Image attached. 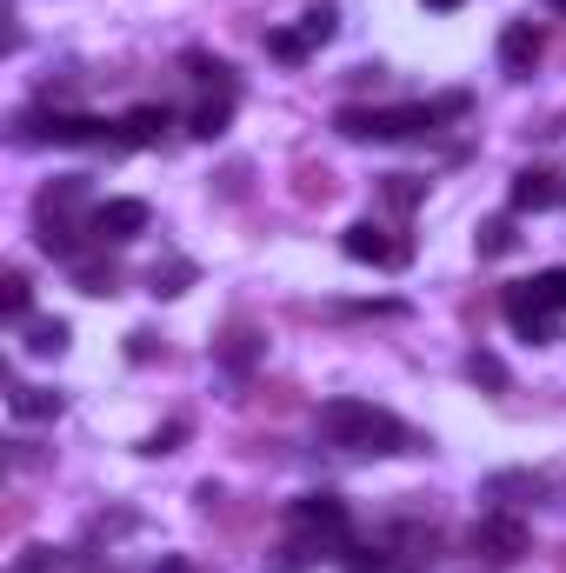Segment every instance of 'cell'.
<instances>
[{"mask_svg":"<svg viewBox=\"0 0 566 573\" xmlns=\"http://www.w3.org/2000/svg\"><path fill=\"white\" fill-rule=\"evenodd\" d=\"M320 434L347 454H414L420 441L387 414V407H367V401H327L320 407Z\"/></svg>","mask_w":566,"mask_h":573,"instance_id":"cell-1","label":"cell"},{"mask_svg":"<svg viewBox=\"0 0 566 573\" xmlns=\"http://www.w3.org/2000/svg\"><path fill=\"white\" fill-rule=\"evenodd\" d=\"M454 113H467V93L420 100V107H340L334 127L347 140H407V134H427L434 120H454Z\"/></svg>","mask_w":566,"mask_h":573,"instance_id":"cell-2","label":"cell"},{"mask_svg":"<svg viewBox=\"0 0 566 573\" xmlns=\"http://www.w3.org/2000/svg\"><path fill=\"white\" fill-rule=\"evenodd\" d=\"M294 527L307 534V541H300L307 554H327V547H354V527H347V501H334V494H307V501H294Z\"/></svg>","mask_w":566,"mask_h":573,"instance_id":"cell-3","label":"cell"},{"mask_svg":"<svg viewBox=\"0 0 566 573\" xmlns=\"http://www.w3.org/2000/svg\"><path fill=\"white\" fill-rule=\"evenodd\" d=\"M13 140H53V147H100L107 140V120H93V113H20V127H13Z\"/></svg>","mask_w":566,"mask_h":573,"instance_id":"cell-4","label":"cell"},{"mask_svg":"<svg viewBox=\"0 0 566 573\" xmlns=\"http://www.w3.org/2000/svg\"><path fill=\"white\" fill-rule=\"evenodd\" d=\"M87 234H93L100 247H120V240L147 234V200H100V207L87 214Z\"/></svg>","mask_w":566,"mask_h":573,"instance_id":"cell-5","label":"cell"},{"mask_svg":"<svg viewBox=\"0 0 566 573\" xmlns=\"http://www.w3.org/2000/svg\"><path fill=\"white\" fill-rule=\"evenodd\" d=\"M340 247H347V260H367V267H407V260H414V247H407V240H387L374 220H354V227L340 234Z\"/></svg>","mask_w":566,"mask_h":573,"instance_id":"cell-6","label":"cell"},{"mask_svg":"<svg viewBox=\"0 0 566 573\" xmlns=\"http://www.w3.org/2000/svg\"><path fill=\"white\" fill-rule=\"evenodd\" d=\"M474 554H487V561L514 567V561L527 554V527H520L514 514H480V521H474Z\"/></svg>","mask_w":566,"mask_h":573,"instance_id":"cell-7","label":"cell"},{"mask_svg":"<svg viewBox=\"0 0 566 573\" xmlns=\"http://www.w3.org/2000/svg\"><path fill=\"white\" fill-rule=\"evenodd\" d=\"M500 307H507V320H514V334H520V340H547L554 307L540 300V287H534V280H527V287H507V300H500Z\"/></svg>","mask_w":566,"mask_h":573,"instance_id":"cell-8","label":"cell"},{"mask_svg":"<svg viewBox=\"0 0 566 573\" xmlns=\"http://www.w3.org/2000/svg\"><path fill=\"white\" fill-rule=\"evenodd\" d=\"M534 67H540V27H534V20H514V27L500 33V73L527 80Z\"/></svg>","mask_w":566,"mask_h":573,"instance_id":"cell-9","label":"cell"},{"mask_svg":"<svg viewBox=\"0 0 566 573\" xmlns=\"http://www.w3.org/2000/svg\"><path fill=\"white\" fill-rule=\"evenodd\" d=\"M167 127H173V113H167V107H133V113L120 120V147H153Z\"/></svg>","mask_w":566,"mask_h":573,"instance_id":"cell-10","label":"cell"},{"mask_svg":"<svg viewBox=\"0 0 566 573\" xmlns=\"http://www.w3.org/2000/svg\"><path fill=\"white\" fill-rule=\"evenodd\" d=\"M227 120H234V93H214V100H200V107H193V120H187V127H193V140H220V134H227Z\"/></svg>","mask_w":566,"mask_h":573,"instance_id":"cell-11","label":"cell"},{"mask_svg":"<svg viewBox=\"0 0 566 573\" xmlns=\"http://www.w3.org/2000/svg\"><path fill=\"white\" fill-rule=\"evenodd\" d=\"M560 194H554V180L540 174V167H527V174H514V207L520 214H540V207H554Z\"/></svg>","mask_w":566,"mask_h":573,"instance_id":"cell-12","label":"cell"},{"mask_svg":"<svg viewBox=\"0 0 566 573\" xmlns=\"http://www.w3.org/2000/svg\"><path fill=\"white\" fill-rule=\"evenodd\" d=\"M7 407H13V421H53V414H60V394H47V387H13Z\"/></svg>","mask_w":566,"mask_h":573,"instance_id":"cell-13","label":"cell"},{"mask_svg":"<svg viewBox=\"0 0 566 573\" xmlns=\"http://www.w3.org/2000/svg\"><path fill=\"white\" fill-rule=\"evenodd\" d=\"M267 53H274V60H287V67H300V60L314 53V40H307L300 27H274V33H267Z\"/></svg>","mask_w":566,"mask_h":573,"instance_id":"cell-14","label":"cell"},{"mask_svg":"<svg viewBox=\"0 0 566 573\" xmlns=\"http://www.w3.org/2000/svg\"><path fill=\"white\" fill-rule=\"evenodd\" d=\"M67 347V320H27V354H60Z\"/></svg>","mask_w":566,"mask_h":573,"instance_id":"cell-15","label":"cell"},{"mask_svg":"<svg viewBox=\"0 0 566 573\" xmlns=\"http://www.w3.org/2000/svg\"><path fill=\"white\" fill-rule=\"evenodd\" d=\"M187 73H193V80H214L220 93H234V67L214 60V53H187Z\"/></svg>","mask_w":566,"mask_h":573,"instance_id":"cell-16","label":"cell"},{"mask_svg":"<svg viewBox=\"0 0 566 573\" xmlns=\"http://www.w3.org/2000/svg\"><path fill=\"white\" fill-rule=\"evenodd\" d=\"M67 267H73L80 294H113V267H100V260H87V254H80V260H67Z\"/></svg>","mask_w":566,"mask_h":573,"instance_id":"cell-17","label":"cell"},{"mask_svg":"<svg viewBox=\"0 0 566 573\" xmlns=\"http://www.w3.org/2000/svg\"><path fill=\"white\" fill-rule=\"evenodd\" d=\"M300 33H307L314 47H327V40L340 33V13H334V7H314V13H300Z\"/></svg>","mask_w":566,"mask_h":573,"instance_id":"cell-18","label":"cell"},{"mask_svg":"<svg viewBox=\"0 0 566 573\" xmlns=\"http://www.w3.org/2000/svg\"><path fill=\"white\" fill-rule=\"evenodd\" d=\"M80 200H87V180H60V187H47V194H40V207H33V214H60V207H80Z\"/></svg>","mask_w":566,"mask_h":573,"instance_id":"cell-19","label":"cell"},{"mask_svg":"<svg viewBox=\"0 0 566 573\" xmlns=\"http://www.w3.org/2000/svg\"><path fill=\"white\" fill-rule=\"evenodd\" d=\"M0 314L7 320H27V274H7L0 280Z\"/></svg>","mask_w":566,"mask_h":573,"instance_id":"cell-20","label":"cell"},{"mask_svg":"<svg viewBox=\"0 0 566 573\" xmlns=\"http://www.w3.org/2000/svg\"><path fill=\"white\" fill-rule=\"evenodd\" d=\"M480 254H487V260L514 254V227H507V220H487V227H480Z\"/></svg>","mask_w":566,"mask_h":573,"instance_id":"cell-21","label":"cell"},{"mask_svg":"<svg viewBox=\"0 0 566 573\" xmlns=\"http://www.w3.org/2000/svg\"><path fill=\"white\" fill-rule=\"evenodd\" d=\"M467 374H474V381H480V387H494V394H500V387H507V367H500V360H494V354H474V360H467Z\"/></svg>","mask_w":566,"mask_h":573,"instance_id":"cell-22","label":"cell"},{"mask_svg":"<svg viewBox=\"0 0 566 573\" xmlns=\"http://www.w3.org/2000/svg\"><path fill=\"white\" fill-rule=\"evenodd\" d=\"M187 280H193V267H187V260H173V267H153V294H180Z\"/></svg>","mask_w":566,"mask_h":573,"instance_id":"cell-23","label":"cell"},{"mask_svg":"<svg viewBox=\"0 0 566 573\" xmlns=\"http://www.w3.org/2000/svg\"><path fill=\"white\" fill-rule=\"evenodd\" d=\"M534 287H540V300H547L554 314H566V267H554V274H540Z\"/></svg>","mask_w":566,"mask_h":573,"instance_id":"cell-24","label":"cell"},{"mask_svg":"<svg viewBox=\"0 0 566 573\" xmlns=\"http://www.w3.org/2000/svg\"><path fill=\"white\" fill-rule=\"evenodd\" d=\"M254 354H260V347H254V334H234V340H227V367H234V374H247V367H254Z\"/></svg>","mask_w":566,"mask_h":573,"instance_id":"cell-25","label":"cell"},{"mask_svg":"<svg viewBox=\"0 0 566 573\" xmlns=\"http://www.w3.org/2000/svg\"><path fill=\"white\" fill-rule=\"evenodd\" d=\"M387 200H394V207H414V200H420V180H414V174H394V180H387Z\"/></svg>","mask_w":566,"mask_h":573,"instance_id":"cell-26","label":"cell"},{"mask_svg":"<svg viewBox=\"0 0 566 573\" xmlns=\"http://www.w3.org/2000/svg\"><path fill=\"white\" fill-rule=\"evenodd\" d=\"M180 434H187V427H180V421H173V427H160V434H153V441H147V447H140V454H173V441H180Z\"/></svg>","mask_w":566,"mask_h":573,"instance_id":"cell-27","label":"cell"},{"mask_svg":"<svg viewBox=\"0 0 566 573\" xmlns=\"http://www.w3.org/2000/svg\"><path fill=\"white\" fill-rule=\"evenodd\" d=\"M153 573H187V561H160Z\"/></svg>","mask_w":566,"mask_h":573,"instance_id":"cell-28","label":"cell"},{"mask_svg":"<svg viewBox=\"0 0 566 573\" xmlns=\"http://www.w3.org/2000/svg\"><path fill=\"white\" fill-rule=\"evenodd\" d=\"M427 7H440V13H447V7H460V0H427Z\"/></svg>","mask_w":566,"mask_h":573,"instance_id":"cell-29","label":"cell"},{"mask_svg":"<svg viewBox=\"0 0 566 573\" xmlns=\"http://www.w3.org/2000/svg\"><path fill=\"white\" fill-rule=\"evenodd\" d=\"M554 7H560V13H566V0H554Z\"/></svg>","mask_w":566,"mask_h":573,"instance_id":"cell-30","label":"cell"}]
</instances>
